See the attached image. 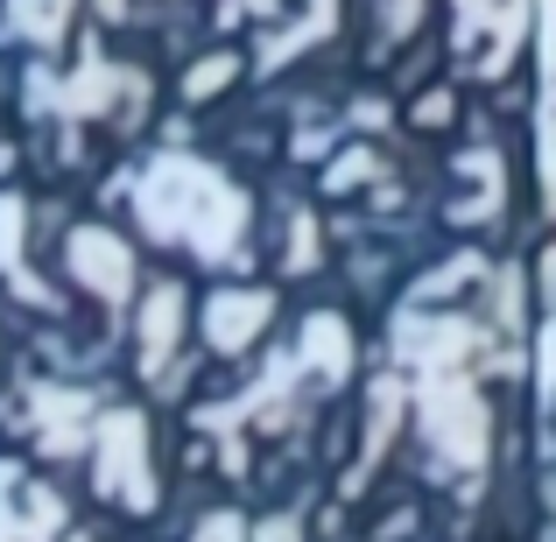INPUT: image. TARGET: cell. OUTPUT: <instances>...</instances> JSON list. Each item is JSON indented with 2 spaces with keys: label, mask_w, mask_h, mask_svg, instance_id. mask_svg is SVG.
<instances>
[{
  "label": "cell",
  "mask_w": 556,
  "mask_h": 542,
  "mask_svg": "<svg viewBox=\"0 0 556 542\" xmlns=\"http://www.w3.org/2000/svg\"><path fill=\"white\" fill-rule=\"evenodd\" d=\"M141 218H149V232H163V240H190L198 254H240V190L218 184V169L190 163V155H169V163L149 169V190H141Z\"/></svg>",
  "instance_id": "1"
},
{
  "label": "cell",
  "mask_w": 556,
  "mask_h": 542,
  "mask_svg": "<svg viewBox=\"0 0 556 542\" xmlns=\"http://www.w3.org/2000/svg\"><path fill=\"white\" fill-rule=\"evenodd\" d=\"M521 42V0H458V56L465 71L493 78Z\"/></svg>",
  "instance_id": "2"
},
{
  "label": "cell",
  "mask_w": 556,
  "mask_h": 542,
  "mask_svg": "<svg viewBox=\"0 0 556 542\" xmlns=\"http://www.w3.org/2000/svg\"><path fill=\"white\" fill-rule=\"evenodd\" d=\"M64 529L56 493H42L22 465H0V542H50Z\"/></svg>",
  "instance_id": "3"
},
{
  "label": "cell",
  "mask_w": 556,
  "mask_h": 542,
  "mask_svg": "<svg viewBox=\"0 0 556 542\" xmlns=\"http://www.w3.org/2000/svg\"><path fill=\"white\" fill-rule=\"evenodd\" d=\"M141 472H149V458H141V423L135 416H99V487H113L121 501L149 507L155 487Z\"/></svg>",
  "instance_id": "4"
},
{
  "label": "cell",
  "mask_w": 556,
  "mask_h": 542,
  "mask_svg": "<svg viewBox=\"0 0 556 542\" xmlns=\"http://www.w3.org/2000/svg\"><path fill=\"white\" fill-rule=\"evenodd\" d=\"M261 325H268V297H254V289H240V297H218L212 317H204V331H212L218 353H240V345L254 339Z\"/></svg>",
  "instance_id": "5"
},
{
  "label": "cell",
  "mask_w": 556,
  "mask_h": 542,
  "mask_svg": "<svg viewBox=\"0 0 556 542\" xmlns=\"http://www.w3.org/2000/svg\"><path fill=\"white\" fill-rule=\"evenodd\" d=\"M71 261H78V275L92 289H106V303H121V289H127V247L121 240H106V232H78V240H71Z\"/></svg>",
  "instance_id": "6"
},
{
  "label": "cell",
  "mask_w": 556,
  "mask_h": 542,
  "mask_svg": "<svg viewBox=\"0 0 556 542\" xmlns=\"http://www.w3.org/2000/svg\"><path fill=\"white\" fill-rule=\"evenodd\" d=\"M177 353V289H155L149 297V374H163V360Z\"/></svg>",
  "instance_id": "7"
},
{
  "label": "cell",
  "mask_w": 556,
  "mask_h": 542,
  "mask_svg": "<svg viewBox=\"0 0 556 542\" xmlns=\"http://www.w3.org/2000/svg\"><path fill=\"white\" fill-rule=\"evenodd\" d=\"M64 8L71 0H14L8 22L22 28V36H56V28H64Z\"/></svg>",
  "instance_id": "8"
},
{
  "label": "cell",
  "mask_w": 556,
  "mask_h": 542,
  "mask_svg": "<svg viewBox=\"0 0 556 542\" xmlns=\"http://www.w3.org/2000/svg\"><path fill=\"white\" fill-rule=\"evenodd\" d=\"M198 542H240V521H232V515H226V521H212V529H204Z\"/></svg>",
  "instance_id": "9"
}]
</instances>
